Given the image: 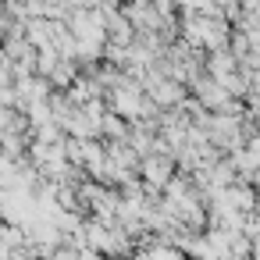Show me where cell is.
<instances>
[{
	"label": "cell",
	"mask_w": 260,
	"mask_h": 260,
	"mask_svg": "<svg viewBox=\"0 0 260 260\" xmlns=\"http://www.w3.org/2000/svg\"><path fill=\"white\" fill-rule=\"evenodd\" d=\"M143 171H146L150 185H168V178H171V164H168V160H160V157L146 160V164H143Z\"/></svg>",
	"instance_id": "obj_1"
}]
</instances>
